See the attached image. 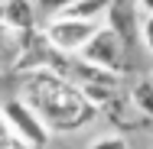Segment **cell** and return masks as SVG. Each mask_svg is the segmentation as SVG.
Returning a JSON list of instances; mask_svg holds the SVG:
<instances>
[{"label": "cell", "instance_id": "cell-6", "mask_svg": "<svg viewBox=\"0 0 153 149\" xmlns=\"http://www.w3.org/2000/svg\"><path fill=\"white\" fill-rule=\"evenodd\" d=\"M140 13H143V10H140L137 0H111V7H108V13H104V23L124 39V46H127L130 52H134L137 42H140V23H143Z\"/></svg>", "mask_w": 153, "mask_h": 149}, {"label": "cell", "instance_id": "cell-12", "mask_svg": "<svg viewBox=\"0 0 153 149\" xmlns=\"http://www.w3.org/2000/svg\"><path fill=\"white\" fill-rule=\"evenodd\" d=\"M140 42H143V49L150 52V59H153V13H143V23H140Z\"/></svg>", "mask_w": 153, "mask_h": 149}, {"label": "cell", "instance_id": "cell-8", "mask_svg": "<svg viewBox=\"0 0 153 149\" xmlns=\"http://www.w3.org/2000/svg\"><path fill=\"white\" fill-rule=\"evenodd\" d=\"M111 0H72L68 7H62V16H75V20H101L108 13Z\"/></svg>", "mask_w": 153, "mask_h": 149}, {"label": "cell", "instance_id": "cell-3", "mask_svg": "<svg viewBox=\"0 0 153 149\" xmlns=\"http://www.w3.org/2000/svg\"><path fill=\"white\" fill-rule=\"evenodd\" d=\"M78 55H82L85 62L104 65V68H114V71H121V75L130 68V62H127L130 49L124 46V39H121L114 29H111L108 23L94 29V36L85 42V46H82V52H78Z\"/></svg>", "mask_w": 153, "mask_h": 149}, {"label": "cell", "instance_id": "cell-16", "mask_svg": "<svg viewBox=\"0 0 153 149\" xmlns=\"http://www.w3.org/2000/svg\"><path fill=\"white\" fill-rule=\"evenodd\" d=\"M150 149H153V146H150Z\"/></svg>", "mask_w": 153, "mask_h": 149}, {"label": "cell", "instance_id": "cell-2", "mask_svg": "<svg viewBox=\"0 0 153 149\" xmlns=\"http://www.w3.org/2000/svg\"><path fill=\"white\" fill-rule=\"evenodd\" d=\"M68 78L85 91V97L91 104H98V107H104L108 101H114L121 94V71L104 68V65H94V62H85L82 55L72 59Z\"/></svg>", "mask_w": 153, "mask_h": 149}, {"label": "cell", "instance_id": "cell-15", "mask_svg": "<svg viewBox=\"0 0 153 149\" xmlns=\"http://www.w3.org/2000/svg\"><path fill=\"white\" fill-rule=\"evenodd\" d=\"M0 7H3V0H0Z\"/></svg>", "mask_w": 153, "mask_h": 149}, {"label": "cell", "instance_id": "cell-1", "mask_svg": "<svg viewBox=\"0 0 153 149\" xmlns=\"http://www.w3.org/2000/svg\"><path fill=\"white\" fill-rule=\"evenodd\" d=\"M23 97L36 107L52 133H78L98 117V104H91L72 78L52 68L23 71Z\"/></svg>", "mask_w": 153, "mask_h": 149}, {"label": "cell", "instance_id": "cell-10", "mask_svg": "<svg viewBox=\"0 0 153 149\" xmlns=\"http://www.w3.org/2000/svg\"><path fill=\"white\" fill-rule=\"evenodd\" d=\"M0 149H33L13 126H10V120L3 114V107H0Z\"/></svg>", "mask_w": 153, "mask_h": 149}, {"label": "cell", "instance_id": "cell-13", "mask_svg": "<svg viewBox=\"0 0 153 149\" xmlns=\"http://www.w3.org/2000/svg\"><path fill=\"white\" fill-rule=\"evenodd\" d=\"M39 3V10H46V13H59L62 7H68L72 0H36Z\"/></svg>", "mask_w": 153, "mask_h": 149}, {"label": "cell", "instance_id": "cell-9", "mask_svg": "<svg viewBox=\"0 0 153 149\" xmlns=\"http://www.w3.org/2000/svg\"><path fill=\"white\" fill-rule=\"evenodd\" d=\"M127 94H130L134 107H137L147 120H153V78H137Z\"/></svg>", "mask_w": 153, "mask_h": 149}, {"label": "cell", "instance_id": "cell-11", "mask_svg": "<svg viewBox=\"0 0 153 149\" xmlns=\"http://www.w3.org/2000/svg\"><path fill=\"white\" fill-rule=\"evenodd\" d=\"M88 149H130V146H127V139L121 133H108V136H98Z\"/></svg>", "mask_w": 153, "mask_h": 149}, {"label": "cell", "instance_id": "cell-14", "mask_svg": "<svg viewBox=\"0 0 153 149\" xmlns=\"http://www.w3.org/2000/svg\"><path fill=\"white\" fill-rule=\"evenodd\" d=\"M137 3H140V10H143V13H153V0H137Z\"/></svg>", "mask_w": 153, "mask_h": 149}, {"label": "cell", "instance_id": "cell-7", "mask_svg": "<svg viewBox=\"0 0 153 149\" xmlns=\"http://www.w3.org/2000/svg\"><path fill=\"white\" fill-rule=\"evenodd\" d=\"M36 16H39V3L33 0H3L0 7V20L13 29H33Z\"/></svg>", "mask_w": 153, "mask_h": 149}, {"label": "cell", "instance_id": "cell-5", "mask_svg": "<svg viewBox=\"0 0 153 149\" xmlns=\"http://www.w3.org/2000/svg\"><path fill=\"white\" fill-rule=\"evenodd\" d=\"M94 29H98V20H75V16L56 13V20L46 26V36L56 49L68 52V55H78L82 46L94 36Z\"/></svg>", "mask_w": 153, "mask_h": 149}, {"label": "cell", "instance_id": "cell-4", "mask_svg": "<svg viewBox=\"0 0 153 149\" xmlns=\"http://www.w3.org/2000/svg\"><path fill=\"white\" fill-rule=\"evenodd\" d=\"M3 114H7V120H10V126H13L33 149H46V143L52 139V130L46 126V120L36 114V107H33L23 94L3 101Z\"/></svg>", "mask_w": 153, "mask_h": 149}]
</instances>
